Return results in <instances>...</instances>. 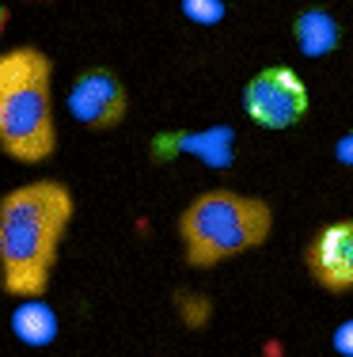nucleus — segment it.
Listing matches in <instances>:
<instances>
[{
	"label": "nucleus",
	"instance_id": "obj_1",
	"mask_svg": "<svg viewBox=\"0 0 353 357\" xmlns=\"http://www.w3.org/2000/svg\"><path fill=\"white\" fill-rule=\"evenodd\" d=\"M72 209L61 178H35L0 198V285L8 296L27 301L49 289Z\"/></svg>",
	"mask_w": 353,
	"mask_h": 357
},
{
	"label": "nucleus",
	"instance_id": "obj_2",
	"mask_svg": "<svg viewBox=\"0 0 353 357\" xmlns=\"http://www.w3.org/2000/svg\"><path fill=\"white\" fill-rule=\"evenodd\" d=\"M0 149L19 164H46L57 149L54 61L38 46L0 54Z\"/></svg>",
	"mask_w": 353,
	"mask_h": 357
},
{
	"label": "nucleus",
	"instance_id": "obj_3",
	"mask_svg": "<svg viewBox=\"0 0 353 357\" xmlns=\"http://www.w3.org/2000/svg\"><path fill=\"white\" fill-rule=\"evenodd\" d=\"M274 228L270 202L255 194H240L228 186L205 190L182 209L179 217V240L190 266L209 270L217 262H228L235 255L258 251Z\"/></svg>",
	"mask_w": 353,
	"mask_h": 357
},
{
	"label": "nucleus",
	"instance_id": "obj_4",
	"mask_svg": "<svg viewBox=\"0 0 353 357\" xmlns=\"http://www.w3.org/2000/svg\"><path fill=\"white\" fill-rule=\"evenodd\" d=\"M312 110L304 76L289 65H266L247 80L243 88V114L258 126V130H292L300 126Z\"/></svg>",
	"mask_w": 353,
	"mask_h": 357
},
{
	"label": "nucleus",
	"instance_id": "obj_5",
	"mask_svg": "<svg viewBox=\"0 0 353 357\" xmlns=\"http://www.w3.org/2000/svg\"><path fill=\"white\" fill-rule=\"evenodd\" d=\"M65 103L84 130H114L130 110V91L118 73H111L107 65H91V69L77 73Z\"/></svg>",
	"mask_w": 353,
	"mask_h": 357
},
{
	"label": "nucleus",
	"instance_id": "obj_6",
	"mask_svg": "<svg viewBox=\"0 0 353 357\" xmlns=\"http://www.w3.org/2000/svg\"><path fill=\"white\" fill-rule=\"evenodd\" d=\"M304 266L312 282L327 293H350L353 289V217L331 220L312 236L304 248Z\"/></svg>",
	"mask_w": 353,
	"mask_h": 357
},
{
	"label": "nucleus",
	"instance_id": "obj_7",
	"mask_svg": "<svg viewBox=\"0 0 353 357\" xmlns=\"http://www.w3.org/2000/svg\"><path fill=\"white\" fill-rule=\"evenodd\" d=\"M292 38H297V50L304 57H323V54H331V50H338L342 27H338V20H334L331 12L312 8V12H304V15L292 20Z\"/></svg>",
	"mask_w": 353,
	"mask_h": 357
},
{
	"label": "nucleus",
	"instance_id": "obj_8",
	"mask_svg": "<svg viewBox=\"0 0 353 357\" xmlns=\"http://www.w3.org/2000/svg\"><path fill=\"white\" fill-rule=\"evenodd\" d=\"M12 335L23 346H49L57 338V312L42 296H27L12 312Z\"/></svg>",
	"mask_w": 353,
	"mask_h": 357
},
{
	"label": "nucleus",
	"instance_id": "obj_9",
	"mask_svg": "<svg viewBox=\"0 0 353 357\" xmlns=\"http://www.w3.org/2000/svg\"><path fill=\"white\" fill-rule=\"evenodd\" d=\"M182 15H187L190 23L213 27V23L224 20V0H182Z\"/></svg>",
	"mask_w": 353,
	"mask_h": 357
},
{
	"label": "nucleus",
	"instance_id": "obj_10",
	"mask_svg": "<svg viewBox=\"0 0 353 357\" xmlns=\"http://www.w3.org/2000/svg\"><path fill=\"white\" fill-rule=\"evenodd\" d=\"M331 346H334V354L353 357V319H346V323H338V327H334Z\"/></svg>",
	"mask_w": 353,
	"mask_h": 357
},
{
	"label": "nucleus",
	"instance_id": "obj_11",
	"mask_svg": "<svg viewBox=\"0 0 353 357\" xmlns=\"http://www.w3.org/2000/svg\"><path fill=\"white\" fill-rule=\"evenodd\" d=\"M334 160H338L342 167H350V172H353V130L342 133V137L334 141Z\"/></svg>",
	"mask_w": 353,
	"mask_h": 357
},
{
	"label": "nucleus",
	"instance_id": "obj_12",
	"mask_svg": "<svg viewBox=\"0 0 353 357\" xmlns=\"http://www.w3.org/2000/svg\"><path fill=\"white\" fill-rule=\"evenodd\" d=\"M4 27H8V8L0 4V38H4Z\"/></svg>",
	"mask_w": 353,
	"mask_h": 357
}]
</instances>
